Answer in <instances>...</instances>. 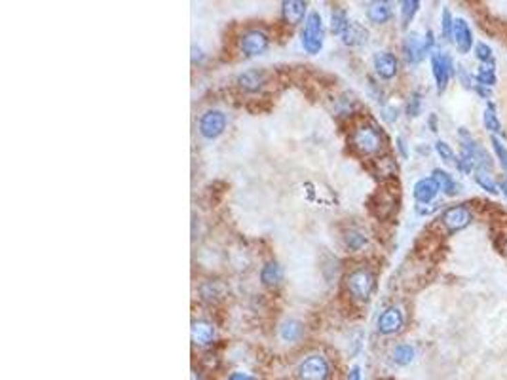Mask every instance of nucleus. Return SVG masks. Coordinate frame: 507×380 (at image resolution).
<instances>
[{
  "label": "nucleus",
  "instance_id": "41",
  "mask_svg": "<svg viewBox=\"0 0 507 380\" xmlns=\"http://www.w3.org/2000/svg\"><path fill=\"white\" fill-rule=\"evenodd\" d=\"M501 190H504V194H506V196H507V181L501 182Z\"/></svg>",
  "mask_w": 507,
  "mask_h": 380
},
{
  "label": "nucleus",
  "instance_id": "26",
  "mask_svg": "<svg viewBox=\"0 0 507 380\" xmlns=\"http://www.w3.org/2000/svg\"><path fill=\"white\" fill-rule=\"evenodd\" d=\"M418 8H420V2H418V0H405V2H401V21H403V29H407L408 23L415 19Z\"/></svg>",
  "mask_w": 507,
  "mask_h": 380
},
{
  "label": "nucleus",
  "instance_id": "20",
  "mask_svg": "<svg viewBox=\"0 0 507 380\" xmlns=\"http://www.w3.org/2000/svg\"><path fill=\"white\" fill-rule=\"evenodd\" d=\"M342 42L346 46H361L367 42V38H369V32L367 29L363 27L361 23L357 21H352L348 25V29L344 30V35H342Z\"/></svg>",
  "mask_w": 507,
  "mask_h": 380
},
{
  "label": "nucleus",
  "instance_id": "3",
  "mask_svg": "<svg viewBox=\"0 0 507 380\" xmlns=\"http://www.w3.org/2000/svg\"><path fill=\"white\" fill-rule=\"evenodd\" d=\"M323 40H325V27H323L321 15L317 12H312L304 21V29L300 32V42L302 48L308 53H319L323 48Z\"/></svg>",
  "mask_w": 507,
  "mask_h": 380
},
{
  "label": "nucleus",
  "instance_id": "12",
  "mask_svg": "<svg viewBox=\"0 0 507 380\" xmlns=\"http://www.w3.org/2000/svg\"><path fill=\"white\" fill-rule=\"evenodd\" d=\"M306 10L308 2H302V0H285L284 4H281V17H284V21L287 25L297 27L304 19Z\"/></svg>",
  "mask_w": 507,
  "mask_h": 380
},
{
  "label": "nucleus",
  "instance_id": "34",
  "mask_svg": "<svg viewBox=\"0 0 507 380\" xmlns=\"http://www.w3.org/2000/svg\"><path fill=\"white\" fill-rule=\"evenodd\" d=\"M435 151H437L439 156L445 160V162H454L453 149H450L445 141H437V143H435Z\"/></svg>",
  "mask_w": 507,
  "mask_h": 380
},
{
  "label": "nucleus",
  "instance_id": "13",
  "mask_svg": "<svg viewBox=\"0 0 507 380\" xmlns=\"http://www.w3.org/2000/svg\"><path fill=\"white\" fill-rule=\"evenodd\" d=\"M453 40L460 53H468L471 50V46H473V35H471V29H469L466 19H461V17L454 19Z\"/></svg>",
  "mask_w": 507,
  "mask_h": 380
},
{
  "label": "nucleus",
  "instance_id": "40",
  "mask_svg": "<svg viewBox=\"0 0 507 380\" xmlns=\"http://www.w3.org/2000/svg\"><path fill=\"white\" fill-rule=\"evenodd\" d=\"M431 129L433 131H437V118H435V114H431Z\"/></svg>",
  "mask_w": 507,
  "mask_h": 380
},
{
  "label": "nucleus",
  "instance_id": "22",
  "mask_svg": "<svg viewBox=\"0 0 507 380\" xmlns=\"http://www.w3.org/2000/svg\"><path fill=\"white\" fill-rule=\"evenodd\" d=\"M431 179L437 182L439 190L446 192L448 196H454V194L458 192V184H456L453 177L446 173V171H443V169H433V175H431Z\"/></svg>",
  "mask_w": 507,
  "mask_h": 380
},
{
  "label": "nucleus",
  "instance_id": "39",
  "mask_svg": "<svg viewBox=\"0 0 507 380\" xmlns=\"http://www.w3.org/2000/svg\"><path fill=\"white\" fill-rule=\"evenodd\" d=\"M397 149H399L401 154H403V158H407V149H405V141H403L401 137H397Z\"/></svg>",
  "mask_w": 507,
  "mask_h": 380
},
{
  "label": "nucleus",
  "instance_id": "29",
  "mask_svg": "<svg viewBox=\"0 0 507 380\" xmlns=\"http://www.w3.org/2000/svg\"><path fill=\"white\" fill-rule=\"evenodd\" d=\"M475 181H477V184L481 187V189L486 190V192H490V194H498V192H499L498 187H496V182L492 181L490 175H488V171H484V169H477Z\"/></svg>",
  "mask_w": 507,
  "mask_h": 380
},
{
  "label": "nucleus",
  "instance_id": "2",
  "mask_svg": "<svg viewBox=\"0 0 507 380\" xmlns=\"http://www.w3.org/2000/svg\"><path fill=\"white\" fill-rule=\"evenodd\" d=\"M377 278L370 272L369 268H355L346 276V289L352 298L367 303L375 291Z\"/></svg>",
  "mask_w": 507,
  "mask_h": 380
},
{
  "label": "nucleus",
  "instance_id": "30",
  "mask_svg": "<svg viewBox=\"0 0 507 380\" xmlns=\"http://www.w3.org/2000/svg\"><path fill=\"white\" fill-rule=\"evenodd\" d=\"M420 111H422V95H420V91H415L407 103V116L416 118L420 114Z\"/></svg>",
  "mask_w": 507,
  "mask_h": 380
},
{
  "label": "nucleus",
  "instance_id": "11",
  "mask_svg": "<svg viewBox=\"0 0 507 380\" xmlns=\"http://www.w3.org/2000/svg\"><path fill=\"white\" fill-rule=\"evenodd\" d=\"M471 222V213L466 205H453L443 213V225L448 228V232H458Z\"/></svg>",
  "mask_w": 507,
  "mask_h": 380
},
{
  "label": "nucleus",
  "instance_id": "1",
  "mask_svg": "<svg viewBox=\"0 0 507 380\" xmlns=\"http://www.w3.org/2000/svg\"><path fill=\"white\" fill-rule=\"evenodd\" d=\"M350 143H352V146L359 154L372 156V154L382 151V146H384V135H382V131L377 126H372V124H361V126H357L354 129Z\"/></svg>",
  "mask_w": 507,
  "mask_h": 380
},
{
  "label": "nucleus",
  "instance_id": "36",
  "mask_svg": "<svg viewBox=\"0 0 507 380\" xmlns=\"http://www.w3.org/2000/svg\"><path fill=\"white\" fill-rule=\"evenodd\" d=\"M228 380H255V377H253V374H249V372L234 371V372H230Z\"/></svg>",
  "mask_w": 507,
  "mask_h": 380
},
{
  "label": "nucleus",
  "instance_id": "23",
  "mask_svg": "<svg viewBox=\"0 0 507 380\" xmlns=\"http://www.w3.org/2000/svg\"><path fill=\"white\" fill-rule=\"evenodd\" d=\"M350 23L352 21H350V17H348L346 10H342V8H335V10H332V14H330V30H332L335 35L342 37Z\"/></svg>",
  "mask_w": 507,
  "mask_h": 380
},
{
  "label": "nucleus",
  "instance_id": "14",
  "mask_svg": "<svg viewBox=\"0 0 507 380\" xmlns=\"http://www.w3.org/2000/svg\"><path fill=\"white\" fill-rule=\"evenodd\" d=\"M236 84L239 88L247 93H253V91H259L266 84V73L261 70V68H249L246 73L236 78Z\"/></svg>",
  "mask_w": 507,
  "mask_h": 380
},
{
  "label": "nucleus",
  "instance_id": "7",
  "mask_svg": "<svg viewBox=\"0 0 507 380\" xmlns=\"http://www.w3.org/2000/svg\"><path fill=\"white\" fill-rule=\"evenodd\" d=\"M458 135H460V141H461V152H466L469 158L473 160V164H475L477 169H484V171H486L488 167H492L490 156H488V154H486V152L479 146V143H477L475 139L471 137V133H469L468 129L460 128Z\"/></svg>",
  "mask_w": 507,
  "mask_h": 380
},
{
  "label": "nucleus",
  "instance_id": "9",
  "mask_svg": "<svg viewBox=\"0 0 507 380\" xmlns=\"http://www.w3.org/2000/svg\"><path fill=\"white\" fill-rule=\"evenodd\" d=\"M431 70H433V76H435L437 91L443 93L446 84L450 80V75H453V61L446 53H431Z\"/></svg>",
  "mask_w": 507,
  "mask_h": 380
},
{
  "label": "nucleus",
  "instance_id": "24",
  "mask_svg": "<svg viewBox=\"0 0 507 380\" xmlns=\"http://www.w3.org/2000/svg\"><path fill=\"white\" fill-rule=\"evenodd\" d=\"M415 356H416V352L410 344H397L392 352L393 363L401 365V367L412 363V361H415Z\"/></svg>",
  "mask_w": 507,
  "mask_h": 380
},
{
  "label": "nucleus",
  "instance_id": "27",
  "mask_svg": "<svg viewBox=\"0 0 507 380\" xmlns=\"http://www.w3.org/2000/svg\"><path fill=\"white\" fill-rule=\"evenodd\" d=\"M344 243L350 251H359L361 247H365L367 243V236L363 232H357V230H350L346 236H344Z\"/></svg>",
  "mask_w": 507,
  "mask_h": 380
},
{
  "label": "nucleus",
  "instance_id": "33",
  "mask_svg": "<svg viewBox=\"0 0 507 380\" xmlns=\"http://www.w3.org/2000/svg\"><path fill=\"white\" fill-rule=\"evenodd\" d=\"M456 167L460 169L461 173H471V171H473V167H475V164H473V160L469 158L466 152H461L460 158H458V162H456Z\"/></svg>",
  "mask_w": 507,
  "mask_h": 380
},
{
  "label": "nucleus",
  "instance_id": "16",
  "mask_svg": "<svg viewBox=\"0 0 507 380\" xmlns=\"http://www.w3.org/2000/svg\"><path fill=\"white\" fill-rule=\"evenodd\" d=\"M215 341V325L208 319H196L192 323V342L198 346H209Z\"/></svg>",
  "mask_w": 507,
  "mask_h": 380
},
{
  "label": "nucleus",
  "instance_id": "19",
  "mask_svg": "<svg viewBox=\"0 0 507 380\" xmlns=\"http://www.w3.org/2000/svg\"><path fill=\"white\" fill-rule=\"evenodd\" d=\"M437 192L439 187L433 179H420L415 184V190H412V194H415V198L420 204H430L431 200L437 196Z\"/></svg>",
  "mask_w": 507,
  "mask_h": 380
},
{
  "label": "nucleus",
  "instance_id": "5",
  "mask_svg": "<svg viewBox=\"0 0 507 380\" xmlns=\"http://www.w3.org/2000/svg\"><path fill=\"white\" fill-rule=\"evenodd\" d=\"M433 44H435V38H433V32H431V30H428L424 37L412 32V35H408V37L405 38V42H403V55H405L407 63L415 65V63H420V61L426 57V53L431 52Z\"/></svg>",
  "mask_w": 507,
  "mask_h": 380
},
{
  "label": "nucleus",
  "instance_id": "10",
  "mask_svg": "<svg viewBox=\"0 0 507 380\" xmlns=\"http://www.w3.org/2000/svg\"><path fill=\"white\" fill-rule=\"evenodd\" d=\"M403 323H405V316H403V310L397 308V306H392L386 312L380 314L378 318V333L382 334H393L403 329Z\"/></svg>",
  "mask_w": 507,
  "mask_h": 380
},
{
  "label": "nucleus",
  "instance_id": "6",
  "mask_svg": "<svg viewBox=\"0 0 507 380\" xmlns=\"http://www.w3.org/2000/svg\"><path fill=\"white\" fill-rule=\"evenodd\" d=\"M270 38L261 29H249L239 37V52L246 57H257L268 50Z\"/></svg>",
  "mask_w": 507,
  "mask_h": 380
},
{
  "label": "nucleus",
  "instance_id": "35",
  "mask_svg": "<svg viewBox=\"0 0 507 380\" xmlns=\"http://www.w3.org/2000/svg\"><path fill=\"white\" fill-rule=\"evenodd\" d=\"M453 27H454V19L448 8L443 10V37L445 38H453Z\"/></svg>",
  "mask_w": 507,
  "mask_h": 380
},
{
  "label": "nucleus",
  "instance_id": "17",
  "mask_svg": "<svg viewBox=\"0 0 507 380\" xmlns=\"http://www.w3.org/2000/svg\"><path fill=\"white\" fill-rule=\"evenodd\" d=\"M393 10L390 2H370L367 8V17L375 25H384L392 19Z\"/></svg>",
  "mask_w": 507,
  "mask_h": 380
},
{
  "label": "nucleus",
  "instance_id": "25",
  "mask_svg": "<svg viewBox=\"0 0 507 380\" xmlns=\"http://www.w3.org/2000/svg\"><path fill=\"white\" fill-rule=\"evenodd\" d=\"M483 120H484V128L488 129L492 135H494V137L506 135V131H504V128H501V124H499L498 116H496V108H494V105H492V103L486 106Z\"/></svg>",
  "mask_w": 507,
  "mask_h": 380
},
{
  "label": "nucleus",
  "instance_id": "38",
  "mask_svg": "<svg viewBox=\"0 0 507 380\" xmlns=\"http://www.w3.org/2000/svg\"><path fill=\"white\" fill-rule=\"evenodd\" d=\"M384 118L388 122H393V120H397V108H393V106H390V108H386L384 111Z\"/></svg>",
  "mask_w": 507,
  "mask_h": 380
},
{
  "label": "nucleus",
  "instance_id": "31",
  "mask_svg": "<svg viewBox=\"0 0 507 380\" xmlns=\"http://www.w3.org/2000/svg\"><path fill=\"white\" fill-rule=\"evenodd\" d=\"M490 143H492V149H494V152H496V156H498L499 164L504 166V169H507V149H506V144L501 143L498 137H494V135L490 137Z\"/></svg>",
  "mask_w": 507,
  "mask_h": 380
},
{
  "label": "nucleus",
  "instance_id": "4",
  "mask_svg": "<svg viewBox=\"0 0 507 380\" xmlns=\"http://www.w3.org/2000/svg\"><path fill=\"white\" fill-rule=\"evenodd\" d=\"M329 377V359L323 354H310L297 367V379L299 380H327Z\"/></svg>",
  "mask_w": 507,
  "mask_h": 380
},
{
  "label": "nucleus",
  "instance_id": "18",
  "mask_svg": "<svg viewBox=\"0 0 507 380\" xmlns=\"http://www.w3.org/2000/svg\"><path fill=\"white\" fill-rule=\"evenodd\" d=\"M261 281L266 287H277L284 281V268L279 266L276 260H270L262 266L261 270Z\"/></svg>",
  "mask_w": 507,
  "mask_h": 380
},
{
  "label": "nucleus",
  "instance_id": "21",
  "mask_svg": "<svg viewBox=\"0 0 507 380\" xmlns=\"http://www.w3.org/2000/svg\"><path fill=\"white\" fill-rule=\"evenodd\" d=\"M304 334V325L297 321V319H289L285 321L281 329H279V336L284 342H299Z\"/></svg>",
  "mask_w": 507,
  "mask_h": 380
},
{
  "label": "nucleus",
  "instance_id": "8",
  "mask_svg": "<svg viewBox=\"0 0 507 380\" xmlns=\"http://www.w3.org/2000/svg\"><path fill=\"white\" fill-rule=\"evenodd\" d=\"M224 129H226V116L223 111H217L211 108L206 114H201L200 118V133L206 139H217L219 135H223Z\"/></svg>",
  "mask_w": 507,
  "mask_h": 380
},
{
  "label": "nucleus",
  "instance_id": "28",
  "mask_svg": "<svg viewBox=\"0 0 507 380\" xmlns=\"http://www.w3.org/2000/svg\"><path fill=\"white\" fill-rule=\"evenodd\" d=\"M477 84L490 88L496 84V75H494V65H481L477 73Z\"/></svg>",
  "mask_w": 507,
  "mask_h": 380
},
{
  "label": "nucleus",
  "instance_id": "32",
  "mask_svg": "<svg viewBox=\"0 0 507 380\" xmlns=\"http://www.w3.org/2000/svg\"><path fill=\"white\" fill-rule=\"evenodd\" d=\"M475 55H477V59L483 61V65H494L490 46H486V44H483V42H479V44L475 46Z\"/></svg>",
  "mask_w": 507,
  "mask_h": 380
},
{
  "label": "nucleus",
  "instance_id": "37",
  "mask_svg": "<svg viewBox=\"0 0 507 380\" xmlns=\"http://www.w3.org/2000/svg\"><path fill=\"white\" fill-rule=\"evenodd\" d=\"M346 380H361V369L355 365V367H352L350 371H348V379Z\"/></svg>",
  "mask_w": 507,
  "mask_h": 380
},
{
  "label": "nucleus",
  "instance_id": "15",
  "mask_svg": "<svg viewBox=\"0 0 507 380\" xmlns=\"http://www.w3.org/2000/svg\"><path fill=\"white\" fill-rule=\"evenodd\" d=\"M397 57L392 52H378L375 55V68H377V75L384 80H392L393 76L397 75Z\"/></svg>",
  "mask_w": 507,
  "mask_h": 380
}]
</instances>
